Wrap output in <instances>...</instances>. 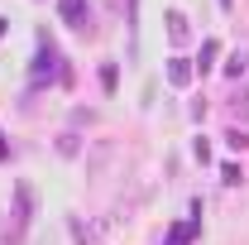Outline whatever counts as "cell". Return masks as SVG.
Returning a JSON list of instances; mask_svg holds the SVG:
<instances>
[{
    "label": "cell",
    "instance_id": "1",
    "mask_svg": "<svg viewBox=\"0 0 249 245\" xmlns=\"http://www.w3.org/2000/svg\"><path fill=\"white\" fill-rule=\"evenodd\" d=\"M58 15H62V24H72V29H87V24H91L87 0H58Z\"/></svg>",
    "mask_w": 249,
    "mask_h": 245
},
{
    "label": "cell",
    "instance_id": "2",
    "mask_svg": "<svg viewBox=\"0 0 249 245\" xmlns=\"http://www.w3.org/2000/svg\"><path fill=\"white\" fill-rule=\"evenodd\" d=\"M110 140H96V149H91V159H87V178H101V168H106V159H110Z\"/></svg>",
    "mask_w": 249,
    "mask_h": 245
},
{
    "label": "cell",
    "instance_id": "3",
    "mask_svg": "<svg viewBox=\"0 0 249 245\" xmlns=\"http://www.w3.org/2000/svg\"><path fill=\"white\" fill-rule=\"evenodd\" d=\"M168 82H173V87H187V82H192V62L173 58V62H168Z\"/></svg>",
    "mask_w": 249,
    "mask_h": 245
},
{
    "label": "cell",
    "instance_id": "4",
    "mask_svg": "<svg viewBox=\"0 0 249 245\" xmlns=\"http://www.w3.org/2000/svg\"><path fill=\"white\" fill-rule=\"evenodd\" d=\"M192 236H196V221H182V226L168 231V241H163V245H192Z\"/></svg>",
    "mask_w": 249,
    "mask_h": 245
},
{
    "label": "cell",
    "instance_id": "5",
    "mask_svg": "<svg viewBox=\"0 0 249 245\" xmlns=\"http://www.w3.org/2000/svg\"><path fill=\"white\" fill-rule=\"evenodd\" d=\"M168 34H173V43H182V39H187V15L173 10V15H168Z\"/></svg>",
    "mask_w": 249,
    "mask_h": 245
},
{
    "label": "cell",
    "instance_id": "6",
    "mask_svg": "<svg viewBox=\"0 0 249 245\" xmlns=\"http://www.w3.org/2000/svg\"><path fill=\"white\" fill-rule=\"evenodd\" d=\"M211 58H216V39H206V43H201V58H196V67L206 72V67H211Z\"/></svg>",
    "mask_w": 249,
    "mask_h": 245
},
{
    "label": "cell",
    "instance_id": "7",
    "mask_svg": "<svg viewBox=\"0 0 249 245\" xmlns=\"http://www.w3.org/2000/svg\"><path fill=\"white\" fill-rule=\"evenodd\" d=\"M72 241H77V245H91L96 236H91V226H82V221H72Z\"/></svg>",
    "mask_w": 249,
    "mask_h": 245
},
{
    "label": "cell",
    "instance_id": "8",
    "mask_svg": "<svg viewBox=\"0 0 249 245\" xmlns=\"http://www.w3.org/2000/svg\"><path fill=\"white\" fill-rule=\"evenodd\" d=\"M220 178H225V183H240L245 173H240V163H225V168H220Z\"/></svg>",
    "mask_w": 249,
    "mask_h": 245
},
{
    "label": "cell",
    "instance_id": "9",
    "mask_svg": "<svg viewBox=\"0 0 249 245\" xmlns=\"http://www.w3.org/2000/svg\"><path fill=\"white\" fill-rule=\"evenodd\" d=\"M225 140H230V149H249V135H240V130H230Z\"/></svg>",
    "mask_w": 249,
    "mask_h": 245
},
{
    "label": "cell",
    "instance_id": "10",
    "mask_svg": "<svg viewBox=\"0 0 249 245\" xmlns=\"http://www.w3.org/2000/svg\"><path fill=\"white\" fill-rule=\"evenodd\" d=\"M235 111H245V116H249V92H245V106H235Z\"/></svg>",
    "mask_w": 249,
    "mask_h": 245
},
{
    "label": "cell",
    "instance_id": "11",
    "mask_svg": "<svg viewBox=\"0 0 249 245\" xmlns=\"http://www.w3.org/2000/svg\"><path fill=\"white\" fill-rule=\"evenodd\" d=\"M0 159H5V140H0Z\"/></svg>",
    "mask_w": 249,
    "mask_h": 245
},
{
    "label": "cell",
    "instance_id": "12",
    "mask_svg": "<svg viewBox=\"0 0 249 245\" xmlns=\"http://www.w3.org/2000/svg\"><path fill=\"white\" fill-rule=\"evenodd\" d=\"M220 5H230V0H220Z\"/></svg>",
    "mask_w": 249,
    "mask_h": 245
}]
</instances>
